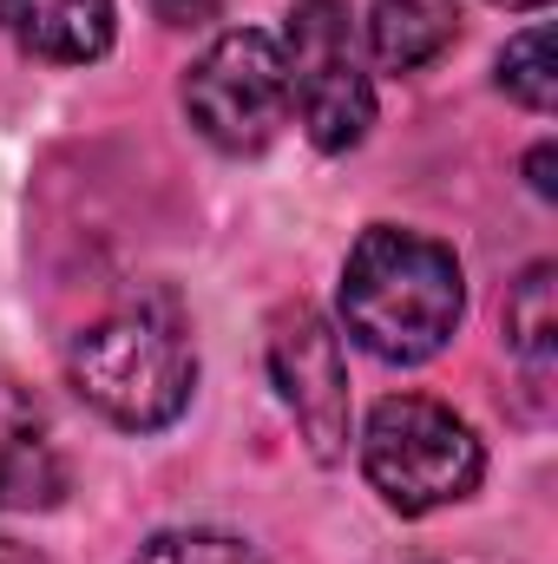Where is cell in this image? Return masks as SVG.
I'll list each match as a JSON object with an SVG mask.
<instances>
[{
	"label": "cell",
	"mask_w": 558,
	"mask_h": 564,
	"mask_svg": "<svg viewBox=\"0 0 558 564\" xmlns=\"http://www.w3.org/2000/svg\"><path fill=\"white\" fill-rule=\"evenodd\" d=\"M0 564H46L33 545H20V539H0Z\"/></svg>",
	"instance_id": "9a60e30c"
},
{
	"label": "cell",
	"mask_w": 558,
	"mask_h": 564,
	"mask_svg": "<svg viewBox=\"0 0 558 564\" xmlns=\"http://www.w3.org/2000/svg\"><path fill=\"white\" fill-rule=\"evenodd\" d=\"M460 33V7L453 0H375L368 7V53L382 73H420L427 59H440Z\"/></svg>",
	"instance_id": "ba28073f"
},
{
	"label": "cell",
	"mask_w": 558,
	"mask_h": 564,
	"mask_svg": "<svg viewBox=\"0 0 558 564\" xmlns=\"http://www.w3.org/2000/svg\"><path fill=\"white\" fill-rule=\"evenodd\" d=\"M73 388L126 433H158L191 408L197 388V355L191 328L171 295H132L93 328H79L66 355Z\"/></svg>",
	"instance_id": "7a4b0ae2"
},
{
	"label": "cell",
	"mask_w": 558,
	"mask_h": 564,
	"mask_svg": "<svg viewBox=\"0 0 558 564\" xmlns=\"http://www.w3.org/2000/svg\"><path fill=\"white\" fill-rule=\"evenodd\" d=\"M184 112L217 151H264L289 126V66L282 40L237 26L224 33L184 79Z\"/></svg>",
	"instance_id": "5b68a950"
},
{
	"label": "cell",
	"mask_w": 558,
	"mask_h": 564,
	"mask_svg": "<svg viewBox=\"0 0 558 564\" xmlns=\"http://www.w3.org/2000/svg\"><path fill=\"white\" fill-rule=\"evenodd\" d=\"M362 473L395 512H440L466 499L486 473V446L447 401L427 394H388L362 426Z\"/></svg>",
	"instance_id": "3957f363"
},
{
	"label": "cell",
	"mask_w": 558,
	"mask_h": 564,
	"mask_svg": "<svg viewBox=\"0 0 558 564\" xmlns=\"http://www.w3.org/2000/svg\"><path fill=\"white\" fill-rule=\"evenodd\" d=\"M282 66H289V112H302V132L315 151H348L375 126V79L355 46V20L342 0H296L282 26Z\"/></svg>",
	"instance_id": "277c9868"
},
{
	"label": "cell",
	"mask_w": 558,
	"mask_h": 564,
	"mask_svg": "<svg viewBox=\"0 0 558 564\" xmlns=\"http://www.w3.org/2000/svg\"><path fill=\"white\" fill-rule=\"evenodd\" d=\"M112 26V0H0V33L46 66H93Z\"/></svg>",
	"instance_id": "52a82bcc"
},
{
	"label": "cell",
	"mask_w": 558,
	"mask_h": 564,
	"mask_svg": "<svg viewBox=\"0 0 558 564\" xmlns=\"http://www.w3.org/2000/svg\"><path fill=\"white\" fill-rule=\"evenodd\" d=\"M493 7H546V0H493Z\"/></svg>",
	"instance_id": "2e32d148"
},
{
	"label": "cell",
	"mask_w": 558,
	"mask_h": 564,
	"mask_svg": "<svg viewBox=\"0 0 558 564\" xmlns=\"http://www.w3.org/2000/svg\"><path fill=\"white\" fill-rule=\"evenodd\" d=\"M466 315L460 257L420 230L375 224L342 263V328L395 368L433 361Z\"/></svg>",
	"instance_id": "6da1fadb"
},
{
	"label": "cell",
	"mask_w": 558,
	"mask_h": 564,
	"mask_svg": "<svg viewBox=\"0 0 558 564\" xmlns=\"http://www.w3.org/2000/svg\"><path fill=\"white\" fill-rule=\"evenodd\" d=\"M500 86H506V99H519L526 112H552V99H558L552 26H526V33L506 40V53H500Z\"/></svg>",
	"instance_id": "8fae6325"
},
{
	"label": "cell",
	"mask_w": 558,
	"mask_h": 564,
	"mask_svg": "<svg viewBox=\"0 0 558 564\" xmlns=\"http://www.w3.org/2000/svg\"><path fill=\"white\" fill-rule=\"evenodd\" d=\"M270 375L309 453L342 459L348 453V368H342V335L322 322V308L296 302L270 322Z\"/></svg>",
	"instance_id": "8992f818"
},
{
	"label": "cell",
	"mask_w": 558,
	"mask_h": 564,
	"mask_svg": "<svg viewBox=\"0 0 558 564\" xmlns=\"http://www.w3.org/2000/svg\"><path fill=\"white\" fill-rule=\"evenodd\" d=\"M217 7L224 0H151V13L164 26H204V20H217Z\"/></svg>",
	"instance_id": "4fadbf2b"
},
{
	"label": "cell",
	"mask_w": 558,
	"mask_h": 564,
	"mask_svg": "<svg viewBox=\"0 0 558 564\" xmlns=\"http://www.w3.org/2000/svg\"><path fill=\"white\" fill-rule=\"evenodd\" d=\"M66 492V466L46 453V440H33V426H7L0 433V512H40Z\"/></svg>",
	"instance_id": "30bf717a"
},
{
	"label": "cell",
	"mask_w": 558,
	"mask_h": 564,
	"mask_svg": "<svg viewBox=\"0 0 558 564\" xmlns=\"http://www.w3.org/2000/svg\"><path fill=\"white\" fill-rule=\"evenodd\" d=\"M526 171H533V191H539V197H552V144H539V151L526 158Z\"/></svg>",
	"instance_id": "5bb4252c"
},
{
	"label": "cell",
	"mask_w": 558,
	"mask_h": 564,
	"mask_svg": "<svg viewBox=\"0 0 558 564\" xmlns=\"http://www.w3.org/2000/svg\"><path fill=\"white\" fill-rule=\"evenodd\" d=\"M132 564H264L230 532H158Z\"/></svg>",
	"instance_id": "7c38bea8"
},
{
	"label": "cell",
	"mask_w": 558,
	"mask_h": 564,
	"mask_svg": "<svg viewBox=\"0 0 558 564\" xmlns=\"http://www.w3.org/2000/svg\"><path fill=\"white\" fill-rule=\"evenodd\" d=\"M506 348L533 375L552 368V348H558V270L552 263H533L526 276L513 282V295H506Z\"/></svg>",
	"instance_id": "9c48e42d"
}]
</instances>
